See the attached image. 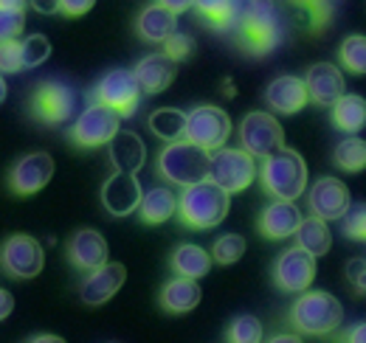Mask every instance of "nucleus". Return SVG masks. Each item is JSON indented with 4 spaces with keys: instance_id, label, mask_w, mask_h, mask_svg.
<instances>
[{
    "instance_id": "obj_8",
    "label": "nucleus",
    "mask_w": 366,
    "mask_h": 343,
    "mask_svg": "<svg viewBox=\"0 0 366 343\" xmlns=\"http://www.w3.org/2000/svg\"><path fill=\"white\" fill-rule=\"evenodd\" d=\"M141 82H138L136 71H110L99 79V85L93 90V101H102L107 107H113L116 113H122V119L133 116L141 104Z\"/></svg>"
},
{
    "instance_id": "obj_40",
    "label": "nucleus",
    "mask_w": 366,
    "mask_h": 343,
    "mask_svg": "<svg viewBox=\"0 0 366 343\" xmlns=\"http://www.w3.org/2000/svg\"><path fill=\"white\" fill-rule=\"evenodd\" d=\"M23 71V48L17 40L0 43V74H17Z\"/></svg>"
},
{
    "instance_id": "obj_43",
    "label": "nucleus",
    "mask_w": 366,
    "mask_h": 343,
    "mask_svg": "<svg viewBox=\"0 0 366 343\" xmlns=\"http://www.w3.org/2000/svg\"><path fill=\"white\" fill-rule=\"evenodd\" d=\"M93 6H96V0H62V14H68V17H82V14H88Z\"/></svg>"
},
{
    "instance_id": "obj_24",
    "label": "nucleus",
    "mask_w": 366,
    "mask_h": 343,
    "mask_svg": "<svg viewBox=\"0 0 366 343\" xmlns=\"http://www.w3.org/2000/svg\"><path fill=\"white\" fill-rule=\"evenodd\" d=\"M136 29H138V34H141V40L164 45L167 37H172V34L178 31V14L169 11V9L161 6V3H152V6H147V9L138 14Z\"/></svg>"
},
{
    "instance_id": "obj_46",
    "label": "nucleus",
    "mask_w": 366,
    "mask_h": 343,
    "mask_svg": "<svg viewBox=\"0 0 366 343\" xmlns=\"http://www.w3.org/2000/svg\"><path fill=\"white\" fill-rule=\"evenodd\" d=\"M155 3L167 6V9H169V11H175V14H183V11H189V9L194 6V0H155Z\"/></svg>"
},
{
    "instance_id": "obj_44",
    "label": "nucleus",
    "mask_w": 366,
    "mask_h": 343,
    "mask_svg": "<svg viewBox=\"0 0 366 343\" xmlns=\"http://www.w3.org/2000/svg\"><path fill=\"white\" fill-rule=\"evenodd\" d=\"M31 9L37 14H56L62 11V0H31Z\"/></svg>"
},
{
    "instance_id": "obj_33",
    "label": "nucleus",
    "mask_w": 366,
    "mask_h": 343,
    "mask_svg": "<svg viewBox=\"0 0 366 343\" xmlns=\"http://www.w3.org/2000/svg\"><path fill=\"white\" fill-rule=\"evenodd\" d=\"M338 59L344 65V71L355 74V76H366V37L364 34H352L347 37L341 48H338Z\"/></svg>"
},
{
    "instance_id": "obj_15",
    "label": "nucleus",
    "mask_w": 366,
    "mask_h": 343,
    "mask_svg": "<svg viewBox=\"0 0 366 343\" xmlns=\"http://www.w3.org/2000/svg\"><path fill=\"white\" fill-rule=\"evenodd\" d=\"M144 189L133 172H113L102 186V203L113 217H127L138 212Z\"/></svg>"
},
{
    "instance_id": "obj_5",
    "label": "nucleus",
    "mask_w": 366,
    "mask_h": 343,
    "mask_svg": "<svg viewBox=\"0 0 366 343\" xmlns=\"http://www.w3.org/2000/svg\"><path fill=\"white\" fill-rule=\"evenodd\" d=\"M212 152L192 141H169L158 155V172L175 186H194L209 177Z\"/></svg>"
},
{
    "instance_id": "obj_39",
    "label": "nucleus",
    "mask_w": 366,
    "mask_h": 343,
    "mask_svg": "<svg viewBox=\"0 0 366 343\" xmlns=\"http://www.w3.org/2000/svg\"><path fill=\"white\" fill-rule=\"evenodd\" d=\"M290 3H296L299 9L307 11V20L316 31L332 20V0H290Z\"/></svg>"
},
{
    "instance_id": "obj_16",
    "label": "nucleus",
    "mask_w": 366,
    "mask_h": 343,
    "mask_svg": "<svg viewBox=\"0 0 366 343\" xmlns=\"http://www.w3.org/2000/svg\"><path fill=\"white\" fill-rule=\"evenodd\" d=\"M307 203H310V212L321 219H327V222L341 219L347 214V209L352 206L350 203V189L338 177H319L307 192Z\"/></svg>"
},
{
    "instance_id": "obj_25",
    "label": "nucleus",
    "mask_w": 366,
    "mask_h": 343,
    "mask_svg": "<svg viewBox=\"0 0 366 343\" xmlns=\"http://www.w3.org/2000/svg\"><path fill=\"white\" fill-rule=\"evenodd\" d=\"M203 299V290L197 284V279H189V276H178L172 282H167V287L161 290V307L172 315H183V312H192Z\"/></svg>"
},
{
    "instance_id": "obj_26",
    "label": "nucleus",
    "mask_w": 366,
    "mask_h": 343,
    "mask_svg": "<svg viewBox=\"0 0 366 343\" xmlns=\"http://www.w3.org/2000/svg\"><path fill=\"white\" fill-rule=\"evenodd\" d=\"M242 3L245 0H194L197 14L214 29V31H234L242 14Z\"/></svg>"
},
{
    "instance_id": "obj_20",
    "label": "nucleus",
    "mask_w": 366,
    "mask_h": 343,
    "mask_svg": "<svg viewBox=\"0 0 366 343\" xmlns=\"http://www.w3.org/2000/svg\"><path fill=\"white\" fill-rule=\"evenodd\" d=\"M107 254H110L107 239H104L99 231H93V228L76 231V234L71 237V242H68V259H71V264H74L76 270H85V273L102 267V264L107 262Z\"/></svg>"
},
{
    "instance_id": "obj_31",
    "label": "nucleus",
    "mask_w": 366,
    "mask_h": 343,
    "mask_svg": "<svg viewBox=\"0 0 366 343\" xmlns=\"http://www.w3.org/2000/svg\"><path fill=\"white\" fill-rule=\"evenodd\" d=\"M186 121H189V113L175 110V107H161L149 116V129L155 138L161 141H181L186 138Z\"/></svg>"
},
{
    "instance_id": "obj_29",
    "label": "nucleus",
    "mask_w": 366,
    "mask_h": 343,
    "mask_svg": "<svg viewBox=\"0 0 366 343\" xmlns=\"http://www.w3.org/2000/svg\"><path fill=\"white\" fill-rule=\"evenodd\" d=\"M212 262H214V257L206 248L192 245V242H183V245L175 248V254H172V270H175V276L203 279L212 270Z\"/></svg>"
},
{
    "instance_id": "obj_41",
    "label": "nucleus",
    "mask_w": 366,
    "mask_h": 343,
    "mask_svg": "<svg viewBox=\"0 0 366 343\" xmlns=\"http://www.w3.org/2000/svg\"><path fill=\"white\" fill-rule=\"evenodd\" d=\"M192 51H194V40H192L189 34H183V31H175V34H172V37H167V43H164V54H167V56H172L175 62L189 59V56H192Z\"/></svg>"
},
{
    "instance_id": "obj_3",
    "label": "nucleus",
    "mask_w": 366,
    "mask_h": 343,
    "mask_svg": "<svg viewBox=\"0 0 366 343\" xmlns=\"http://www.w3.org/2000/svg\"><path fill=\"white\" fill-rule=\"evenodd\" d=\"M290 324L299 329V335L327 338L344 324V307L324 290H305L290 307Z\"/></svg>"
},
{
    "instance_id": "obj_1",
    "label": "nucleus",
    "mask_w": 366,
    "mask_h": 343,
    "mask_svg": "<svg viewBox=\"0 0 366 343\" xmlns=\"http://www.w3.org/2000/svg\"><path fill=\"white\" fill-rule=\"evenodd\" d=\"M234 31L251 56H268L276 51L285 43V20L276 0H245Z\"/></svg>"
},
{
    "instance_id": "obj_36",
    "label": "nucleus",
    "mask_w": 366,
    "mask_h": 343,
    "mask_svg": "<svg viewBox=\"0 0 366 343\" xmlns=\"http://www.w3.org/2000/svg\"><path fill=\"white\" fill-rule=\"evenodd\" d=\"M20 48H23V71L40 68L48 56H51V43H48V37H43V34L26 37V40L20 43Z\"/></svg>"
},
{
    "instance_id": "obj_28",
    "label": "nucleus",
    "mask_w": 366,
    "mask_h": 343,
    "mask_svg": "<svg viewBox=\"0 0 366 343\" xmlns=\"http://www.w3.org/2000/svg\"><path fill=\"white\" fill-rule=\"evenodd\" d=\"M138 214H141V219H144L147 225H161V222H167L169 217L178 214V197L172 194V189L155 186V189H149V192L141 197Z\"/></svg>"
},
{
    "instance_id": "obj_10",
    "label": "nucleus",
    "mask_w": 366,
    "mask_h": 343,
    "mask_svg": "<svg viewBox=\"0 0 366 343\" xmlns=\"http://www.w3.org/2000/svg\"><path fill=\"white\" fill-rule=\"evenodd\" d=\"M43 264H46L43 245L31 234H14L0 248V267L11 279H34L43 273Z\"/></svg>"
},
{
    "instance_id": "obj_18",
    "label": "nucleus",
    "mask_w": 366,
    "mask_h": 343,
    "mask_svg": "<svg viewBox=\"0 0 366 343\" xmlns=\"http://www.w3.org/2000/svg\"><path fill=\"white\" fill-rule=\"evenodd\" d=\"M265 101L279 116H293V113H299L310 101L307 82L302 76L282 74V76H276L274 82L265 87Z\"/></svg>"
},
{
    "instance_id": "obj_49",
    "label": "nucleus",
    "mask_w": 366,
    "mask_h": 343,
    "mask_svg": "<svg viewBox=\"0 0 366 343\" xmlns=\"http://www.w3.org/2000/svg\"><path fill=\"white\" fill-rule=\"evenodd\" d=\"M274 343H282V341H287V343H296V341H302V335H290V332H279V335H274L271 338Z\"/></svg>"
},
{
    "instance_id": "obj_21",
    "label": "nucleus",
    "mask_w": 366,
    "mask_h": 343,
    "mask_svg": "<svg viewBox=\"0 0 366 343\" xmlns=\"http://www.w3.org/2000/svg\"><path fill=\"white\" fill-rule=\"evenodd\" d=\"M302 212L293 200H274L271 206H265V212L259 217V234L265 239H285L293 237L296 228L302 225Z\"/></svg>"
},
{
    "instance_id": "obj_19",
    "label": "nucleus",
    "mask_w": 366,
    "mask_h": 343,
    "mask_svg": "<svg viewBox=\"0 0 366 343\" xmlns=\"http://www.w3.org/2000/svg\"><path fill=\"white\" fill-rule=\"evenodd\" d=\"M305 82H307L310 101L319 104V107H332V104L347 93L344 74H341L332 62H316V65H310Z\"/></svg>"
},
{
    "instance_id": "obj_32",
    "label": "nucleus",
    "mask_w": 366,
    "mask_h": 343,
    "mask_svg": "<svg viewBox=\"0 0 366 343\" xmlns=\"http://www.w3.org/2000/svg\"><path fill=\"white\" fill-rule=\"evenodd\" d=\"M332 161L335 166L344 172H358L366 169V141L358 138V135H347L344 141H338V146L332 149Z\"/></svg>"
},
{
    "instance_id": "obj_35",
    "label": "nucleus",
    "mask_w": 366,
    "mask_h": 343,
    "mask_svg": "<svg viewBox=\"0 0 366 343\" xmlns=\"http://www.w3.org/2000/svg\"><path fill=\"white\" fill-rule=\"evenodd\" d=\"M341 234L352 242H366V203H352L341 217Z\"/></svg>"
},
{
    "instance_id": "obj_51",
    "label": "nucleus",
    "mask_w": 366,
    "mask_h": 343,
    "mask_svg": "<svg viewBox=\"0 0 366 343\" xmlns=\"http://www.w3.org/2000/svg\"><path fill=\"white\" fill-rule=\"evenodd\" d=\"M6 90H9V87H6V79L0 76V104H3V99H6Z\"/></svg>"
},
{
    "instance_id": "obj_9",
    "label": "nucleus",
    "mask_w": 366,
    "mask_h": 343,
    "mask_svg": "<svg viewBox=\"0 0 366 343\" xmlns=\"http://www.w3.org/2000/svg\"><path fill=\"white\" fill-rule=\"evenodd\" d=\"M231 135V119L223 107H214V104H200L189 113V121H186V141L214 152L220 146H226Z\"/></svg>"
},
{
    "instance_id": "obj_4",
    "label": "nucleus",
    "mask_w": 366,
    "mask_h": 343,
    "mask_svg": "<svg viewBox=\"0 0 366 343\" xmlns=\"http://www.w3.org/2000/svg\"><path fill=\"white\" fill-rule=\"evenodd\" d=\"M259 180L274 200H296L307 192V164L296 149L282 146L262 158Z\"/></svg>"
},
{
    "instance_id": "obj_7",
    "label": "nucleus",
    "mask_w": 366,
    "mask_h": 343,
    "mask_svg": "<svg viewBox=\"0 0 366 343\" xmlns=\"http://www.w3.org/2000/svg\"><path fill=\"white\" fill-rule=\"evenodd\" d=\"M209 180H214L217 186H223L229 194L245 192L254 180H257V161L248 149H229L220 146L212 155V166H209Z\"/></svg>"
},
{
    "instance_id": "obj_50",
    "label": "nucleus",
    "mask_w": 366,
    "mask_h": 343,
    "mask_svg": "<svg viewBox=\"0 0 366 343\" xmlns=\"http://www.w3.org/2000/svg\"><path fill=\"white\" fill-rule=\"evenodd\" d=\"M31 341H48V343H59V341H62V338H59V335H34V338H31Z\"/></svg>"
},
{
    "instance_id": "obj_30",
    "label": "nucleus",
    "mask_w": 366,
    "mask_h": 343,
    "mask_svg": "<svg viewBox=\"0 0 366 343\" xmlns=\"http://www.w3.org/2000/svg\"><path fill=\"white\" fill-rule=\"evenodd\" d=\"M296 245H302L305 251H310L313 257H324V254H330V248H332V234H330V228H327V219H321V217H307V219H302V225L296 228Z\"/></svg>"
},
{
    "instance_id": "obj_47",
    "label": "nucleus",
    "mask_w": 366,
    "mask_h": 343,
    "mask_svg": "<svg viewBox=\"0 0 366 343\" xmlns=\"http://www.w3.org/2000/svg\"><path fill=\"white\" fill-rule=\"evenodd\" d=\"M344 338H347V341H355V343H366V321H361L358 327H352Z\"/></svg>"
},
{
    "instance_id": "obj_34",
    "label": "nucleus",
    "mask_w": 366,
    "mask_h": 343,
    "mask_svg": "<svg viewBox=\"0 0 366 343\" xmlns=\"http://www.w3.org/2000/svg\"><path fill=\"white\" fill-rule=\"evenodd\" d=\"M245 239L239 237V234H223L217 242H214V248H212V257L217 264H234V262H239L242 254H245Z\"/></svg>"
},
{
    "instance_id": "obj_48",
    "label": "nucleus",
    "mask_w": 366,
    "mask_h": 343,
    "mask_svg": "<svg viewBox=\"0 0 366 343\" xmlns=\"http://www.w3.org/2000/svg\"><path fill=\"white\" fill-rule=\"evenodd\" d=\"M31 0H0V9H26Z\"/></svg>"
},
{
    "instance_id": "obj_12",
    "label": "nucleus",
    "mask_w": 366,
    "mask_h": 343,
    "mask_svg": "<svg viewBox=\"0 0 366 343\" xmlns=\"http://www.w3.org/2000/svg\"><path fill=\"white\" fill-rule=\"evenodd\" d=\"M31 113L37 121H43L48 127L65 124L74 119L76 113V93L74 87L65 82H43L37 87L34 99H31Z\"/></svg>"
},
{
    "instance_id": "obj_37",
    "label": "nucleus",
    "mask_w": 366,
    "mask_h": 343,
    "mask_svg": "<svg viewBox=\"0 0 366 343\" xmlns=\"http://www.w3.org/2000/svg\"><path fill=\"white\" fill-rule=\"evenodd\" d=\"M226 338L234 343L262 341V324H259V318H254V315H239V318H234V324H231Z\"/></svg>"
},
{
    "instance_id": "obj_14",
    "label": "nucleus",
    "mask_w": 366,
    "mask_h": 343,
    "mask_svg": "<svg viewBox=\"0 0 366 343\" xmlns=\"http://www.w3.org/2000/svg\"><path fill=\"white\" fill-rule=\"evenodd\" d=\"M54 177V158L48 152H31L23 155L11 172H9V189L20 197L37 194L40 189H46Z\"/></svg>"
},
{
    "instance_id": "obj_6",
    "label": "nucleus",
    "mask_w": 366,
    "mask_h": 343,
    "mask_svg": "<svg viewBox=\"0 0 366 343\" xmlns=\"http://www.w3.org/2000/svg\"><path fill=\"white\" fill-rule=\"evenodd\" d=\"M122 129V113H116L113 107L93 101L91 107H85L79 113V119L74 121V127L68 129L71 141L82 149H96L113 141V135Z\"/></svg>"
},
{
    "instance_id": "obj_11",
    "label": "nucleus",
    "mask_w": 366,
    "mask_h": 343,
    "mask_svg": "<svg viewBox=\"0 0 366 343\" xmlns=\"http://www.w3.org/2000/svg\"><path fill=\"white\" fill-rule=\"evenodd\" d=\"M239 144L254 158H268L271 152L285 146V129L276 121V116L254 110L239 121Z\"/></svg>"
},
{
    "instance_id": "obj_13",
    "label": "nucleus",
    "mask_w": 366,
    "mask_h": 343,
    "mask_svg": "<svg viewBox=\"0 0 366 343\" xmlns=\"http://www.w3.org/2000/svg\"><path fill=\"white\" fill-rule=\"evenodd\" d=\"M316 259L302 245L287 248L274 264V282L285 293H305L316 282Z\"/></svg>"
},
{
    "instance_id": "obj_45",
    "label": "nucleus",
    "mask_w": 366,
    "mask_h": 343,
    "mask_svg": "<svg viewBox=\"0 0 366 343\" xmlns=\"http://www.w3.org/2000/svg\"><path fill=\"white\" fill-rule=\"evenodd\" d=\"M11 309H14V299H11V293L0 287V321H6V318L11 315Z\"/></svg>"
},
{
    "instance_id": "obj_38",
    "label": "nucleus",
    "mask_w": 366,
    "mask_h": 343,
    "mask_svg": "<svg viewBox=\"0 0 366 343\" xmlns=\"http://www.w3.org/2000/svg\"><path fill=\"white\" fill-rule=\"evenodd\" d=\"M26 29V14L23 9H0V43L20 40Z\"/></svg>"
},
{
    "instance_id": "obj_27",
    "label": "nucleus",
    "mask_w": 366,
    "mask_h": 343,
    "mask_svg": "<svg viewBox=\"0 0 366 343\" xmlns=\"http://www.w3.org/2000/svg\"><path fill=\"white\" fill-rule=\"evenodd\" d=\"M330 110H332V124L347 135H358L366 127V99L361 93H344Z\"/></svg>"
},
{
    "instance_id": "obj_23",
    "label": "nucleus",
    "mask_w": 366,
    "mask_h": 343,
    "mask_svg": "<svg viewBox=\"0 0 366 343\" xmlns=\"http://www.w3.org/2000/svg\"><path fill=\"white\" fill-rule=\"evenodd\" d=\"M107 155H110V164L119 172H133V174H138L141 166H144V161H147V146L138 138V132H133V129H119L113 135V141L107 144Z\"/></svg>"
},
{
    "instance_id": "obj_17",
    "label": "nucleus",
    "mask_w": 366,
    "mask_h": 343,
    "mask_svg": "<svg viewBox=\"0 0 366 343\" xmlns=\"http://www.w3.org/2000/svg\"><path fill=\"white\" fill-rule=\"evenodd\" d=\"M124 279H127L124 264H119V262H104L102 267H96V270L88 273V279H85L82 287H79V296H82L85 304L99 307V304L110 301L122 290Z\"/></svg>"
},
{
    "instance_id": "obj_2",
    "label": "nucleus",
    "mask_w": 366,
    "mask_h": 343,
    "mask_svg": "<svg viewBox=\"0 0 366 343\" xmlns=\"http://www.w3.org/2000/svg\"><path fill=\"white\" fill-rule=\"evenodd\" d=\"M229 206V192L206 177V180H200L194 186H183V194L178 197V217L189 228L209 231V228H214V225H220L226 219Z\"/></svg>"
},
{
    "instance_id": "obj_22",
    "label": "nucleus",
    "mask_w": 366,
    "mask_h": 343,
    "mask_svg": "<svg viewBox=\"0 0 366 343\" xmlns=\"http://www.w3.org/2000/svg\"><path fill=\"white\" fill-rule=\"evenodd\" d=\"M133 71L144 93H164L178 76V62L161 51V54H147Z\"/></svg>"
},
{
    "instance_id": "obj_42",
    "label": "nucleus",
    "mask_w": 366,
    "mask_h": 343,
    "mask_svg": "<svg viewBox=\"0 0 366 343\" xmlns=\"http://www.w3.org/2000/svg\"><path fill=\"white\" fill-rule=\"evenodd\" d=\"M347 282L358 296H366V259H350L347 262Z\"/></svg>"
}]
</instances>
